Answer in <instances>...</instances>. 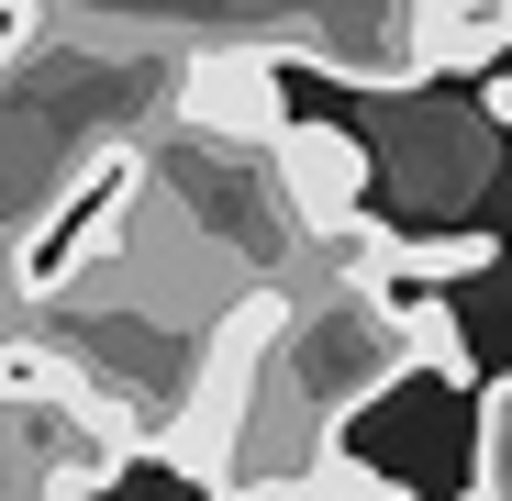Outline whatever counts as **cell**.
I'll list each match as a JSON object with an SVG mask.
<instances>
[{"instance_id":"cell-5","label":"cell","mask_w":512,"mask_h":501,"mask_svg":"<svg viewBox=\"0 0 512 501\" xmlns=\"http://www.w3.org/2000/svg\"><path fill=\"white\" fill-rule=\"evenodd\" d=\"M268 190H279V212L312 234V223H346V212H368V145L346 134V123H279V145H268Z\"/></svg>"},{"instance_id":"cell-10","label":"cell","mask_w":512,"mask_h":501,"mask_svg":"<svg viewBox=\"0 0 512 501\" xmlns=\"http://www.w3.org/2000/svg\"><path fill=\"white\" fill-rule=\"evenodd\" d=\"M412 334H423V368L435 379H479V346H468V323L446 301H412Z\"/></svg>"},{"instance_id":"cell-7","label":"cell","mask_w":512,"mask_h":501,"mask_svg":"<svg viewBox=\"0 0 512 501\" xmlns=\"http://www.w3.org/2000/svg\"><path fill=\"white\" fill-rule=\"evenodd\" d=\"M501 268V245L468 223V234H401V290H446V279H479Z\"/></svg>"},{"instance_id":"cell-6","label":"cell","mask_w":512,"mask_h":501,"mask_svg":"<svg viewBox=\"0 0 512 501\" xmlns=\"http://www.w3.org/2000/svg\"><path fill=\"white\" fill-rule=\"evenodd\" d=\"M423 34H435L446 78H479L512 56V0H423Z\"/></svg>"},{"instance_id":"cell-3","label":"cell","mask_w":512,"mask_h":501,"mask_svg":"<svg viewBox=\"0 0 512 501\" xmlns=\"http://www.w3.org/2000/svg\"><path fill=\"white\" fill-rule=\"evenodd\" d=\"M290 67H323L334 90H368V101H412L435 90V34H423V0H312L268 34Z\"/></svg>"},{"instance_id":"cell-4","label":"cell","mask_w":512,"mask_h":501,"mask_svg":"<svg viewBox=\"0 0 512 501\" xmlns=\"http://www.w3.org/2000/svg\"><path fill=\"white\" fill-rule=\"evenodd\" d=\"M279 45L268 34H234V45H201L179 67V90H167V112H179V134L201 156H268L279 123H290V90H279Z\"/></svg>"},{"instance_id":"cell-12","label":"cell","mask_w":512,"mask_h":501,"mask_svg":"<svg viewBox=\"0 0 512 501\" xmlns=\"http://www.w3.org/2000/svg\"><path fill=\"white\" fill-rule=\"evenodd\" d=\"M479 123L512 134V67H479Z\"/></svg>"},{"instance_id":"cell-2","label":"cell","mask_w":512,"mask_h":501,"mask_svg":"<svg viewBox=\"0 0 512 501\" xmlns=\"http://www.w3.org/2000/svg\"><path fill=\"white\" fill-rule=\"evenodd\" d=\"M279 323H290V279H245L201 334H190V401L156 424V457L201 479V490H234V446L256 424V390L279 368Z\"/></svg>"},{"instance_id":"cell-1","label":"cell","mask_w":512,"mask_h":501,"mask_svg":"<svg viewBox=\"0 0 512 501\" xmlns=\"http://www.w3.org/2000/svg\"><path fill=\"white\" fill-rule=\"evenodd\" d=\"M401 379H423V334H412V290L379 279H301L290 323H279V368L268 390L301 412L312 435H346L368 401H390Z\"/></svg>"},{"instance_id":"cell-11","label":"cell","mask_w":512,"mask_h":501,"mask_svg":"<svg viewBox=\"0 0 512 501\" xmlns=\"http://www.w3.org/2000/svg\"><path fill=\"white\" fill-rule=\"evenodd\" d=\"M34 45H45V0H0V78L34 67Z\"/></svg>"},{"instance_id":"cell-8","label":"cell","mask_w":512,"mask_h":501,"mask_svg":"<svg viewBox=\"0 0 512 501\" xmlns=\"http://www.w3.org/2000/svg\"><path fill=\"white\" fill-rule=\"evenodd\" d=\"M468 490L479 501H512V368L479 390V435H468Z\"/></svg>"},{"instance_id":"cell-9","label":"cell","mask_w":512,"mask_h":501,"mask_svg":"<svg viewBox=\"0 0 512 501\" xmlns=\"http://www.w3.org/2000/svg\"><path fill=\"white\" fill-rule=\"evenodd\" d=\"M301 501H401V479H390V468H368L346 435H323V446H312V468H301Z\"/></svg>"}]
</instances>
